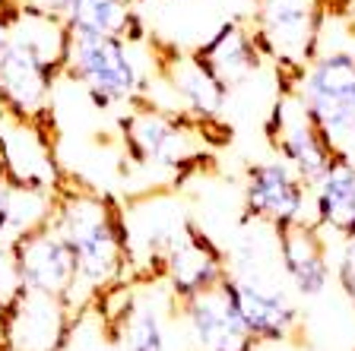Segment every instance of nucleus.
<instances>
[{
    "instance_id": "nucleus-1",
    "label": "nucleus",
    "mask_w": 355,
    "mask_h": 351,
    "mask_svg": "<svg viewBox=\"0 0 355 351\" xmlns=\"http://www.w3.org/2000/svg\"><path fill=\"white\" fill-rule=\"evenodd\" d=\"M51 225L76 256L80 269L76 310L127 282L130 234H127V213L114 197L73 177H64L54 193Z\"/></svg>"
},
{
    "instance_id": "nucleus-2",
    "label": "nucleus",
    "mask_w": 355,
    "mask_h": 351,
    "mask_svg": "<svg viewBox=\"0 0 355 351\" xmlns=\"http://www.w3.org/2000/svg\"><path fill=\"white\" fill-rule=\"evenodd\" d=\"M292 86L327 136L333 155L355 168V51L320 48Z\"/></svg>"
},
{
    "instance_id": "nucleus-3",
    "label": "nucleus",
    "mask_w": 355,
    "mask_h": 351,
    "mask_svg": "<svg viewBox=\"0 0 355 351\" xmlns=\"http://www.w3.org/2000/svg\"><path fill=\"white\" fill-rule=\"evenodd\" d=\"M251 26L286 82H295L320 51L324 0H254Z\"/></svg>"
},
{
    "instance_id": "nucleus-4",
    "label": "nucleus",
    "mask_w": 355,
    "mask_h": 351,
    "mask_svg": "<svg viewBox=\"0 0 355 351\" xmlns=\"http://www.w3.org/2000/svg\"><path fill=\"white\" fill-rule=\"evenodd\" d=\"M124 146L130 159L143 168H162L175 174H187L203 161L200 133L207 136V124H197L187 114L162 111L155 105L137 102L133 111L121 120Z\"/></svg>"
},
{
    "instance_id": "nucleus-5",
    "label": "nucleus",
    "mask_w": 355,
    "mask_h": 351,
    "mask_svg": "<svg viewBox=\"0 0 355 351\" xmlns=\"http://www.w3.org/2000/svg\"><path fill=\"white\" fill-rule=\"evenodd\" d=\"M64 73L76 80L98 108L137 105L146 89L133 44L124 38H83L73 35Z\"/></svg>"
},
{
    "instance_id": "nucleus-6",
    "label": "nucleus",
    "mask_w": 355,
    "mask_h": 351,
    "mask_svg": "<svg viewBox=\"0 0 355 351\" xmlns=\"http://www.w3.org/2000/svg\"><path fill=\"white\" fill-rule=\"evenodd\" d=\"M270 143L279 152V161H286L308 187H314L336 161L327 136L308 114L292 82H286L282 96L276 98L273 117H270Z\"/></svg>"
},
{
    "instance_id": "nucleus-7",
    "label": "nucleus",
    "mask_w": 355,
    "mask_h": 351,
    "mask_svg": "<svg viewBox=\"0 0 355 351\" xmlns=\"http://www.w3.org/2000/svg\"><path fill=\"white\" fill-rule=\"evenodd\" d=\"M0 168L13 187H38L58 193L67 174L54 159L51 124H38L0 108Z\"/></svg>"
},
{
    "instance_id": "nucleus-8",
    "label": "nucleus",
    "mask_w": 355,
    "mask_h": 351,
    "mask_svg": "<svg viewBox=\"0 0 355 351\" xmlns=\"http://www.w3.org/2000/svg\"><path fill=\"white\" fill-rule=\"evenodd\" d=\"M311 187L286 161H260L244 174V219L263 222L273 231L311 219Z\"/></svg>"
},
{
    "instance_id": "nucleus-9",
    "label": "nucleus",
    "mask_w": 355,
    "mask_h": 351,
    "mask_svg": "<svg viewBox=\"0 0 355 351\" xmlns=\"http://www.w3.org/2000/svg\"><path fill=\"white\" fill-rule=\"evenodd\" d=\"M222 291L229 294L241 316L244 330L251 332L257 345L263 342H286L298 330V307L282 288L270 285L257 272H232L222 282Z\"/></svg>"
},
{
    "instance_id": "nucleus-10",
    "label": "nucleus",
    "mask_w": 355,
    "mask_h": 351,
    "mask_svg": "<svg viewBox=\"0 0 355 351\" xmlns=\"http://www.w3.org/2000/svg\"><path fill=\"white\" fill-rule=\"evenodd\" d=\"M10 244L16 250V263H19V276L26 291L60 298L76 310L80 269H76L73 250L67 247V241L54 231V225H44Z\"/></svg>"
},
{
    "instance_id": "nucleus-11",
    "label": "nucleus",
    "mask_w": 355,
    "mask_h": 351,
    "mask_svg": "<svg viewBox=\"0 0 355 351\" xmlns=\"http://www.w3.org/2000/svg\"><path fill=\"white\" fill-rule=\"evenodd\" d=\"M54 76L32 57L0 16V108L10 114L51 124Z\"/></svg>"
},
{
    "instance_id": "nucleus-12",
    "label": "nucleus",
    "mask_w": 355,
    "mask_h": 351,
    "mask_svg": "<svg viewBox=\"0 0 355 351\" xmlns=\"http://www.w3.org/2000/svg\"><path fill=\"white\" fill-rule=\"evenodd\" d=\"M229 276V260L200 231L193 222H184L178 228L175 241L162 263V282L168 285L171 298L187 300L197 294H207L219 288Z\"/></svg>"
},
{
    "instance_id": "nucleus-13",
    "label": "nucleus",
    "mask_w": 355,
    "mask_h": 351,
    "mask_svg": "<svg viewBox=\"0 0 355 351\" xmlns=\"http://www.w3.org/2000/svg\"><path fill=\"white\" fill-rule=\"evenodd\" d=\"M73 314L67 300L26 291L0 316V342L7 351H64Z\"/></svg>"
},
{
    "instance_id": "nucleus-14",
    "label": "nucleus",
    "mask_w": 355,
    "mask_h": 351,
    "mask_svg": "<svg viewBox=\"0 0 355 351\" xmlns=\"http://www.w3.org/2000/svg\"><path fill=\"white\" fill-rule=\"evenodd\" d=\"M175 316L184 320V330L197 351H254L257 342L244 330L241 316L229 294L219 288L187 300H175Z\"/></svg>"
},
{
    "instance_id": "nucleus-15",
    "label": "nucleus",
    "mask_w": 355,
    "mask_h": 351,
    "mask_svg": "<svg viewBox=\"0 0 355 351\" xmlns=\"http://www.w3.org/2000/svg\"><path fill=\"white\" fill-rule=\"evenodd\" d=\"M0 16L7 22L10 35L58 80L64 73L67 57H70V42H73V32L64 16L32 7L26 0H0Z\"/></svg>"
},
{
    "instance_id": "nucleus-16",
    "label": "nucleus",
    "mask_w": 355,
    "mask_h": 351,
    "mask_svg": "<svg viewBox=\"0 0 355 351\" xmlns=\"http://www.w3.org/2000/svg\"><path fill=\"white\" fill-rule=\"evenodd\" d=\"M155 64H159V73L168 82V89L181 98V108H184V114L191 120L207 127H213L219 120L225 98H229V89L209 73V66L197 54L178 51V48H162Z\"/></svg>"
},
{
    "instance_id": "nucleus-17",
    "label": "nucleus",
    "mask_w": 355,
    "mask_h": 351,
    "mask_svg": "<svg viewBox=\"0 0 355 351\" xmlns=\"http://www.w3.org/2000/svg\"><path fill=\"white\" fill-rule=\"evenodd\" d=\"M276 253H279V266L298 298H320L327 291L333 276L327 237L311 219L276 231Z\"/></svg>"
},
{
    "instance_id": "nucleus-18",
    "label": "nucleus",
    "mask_w": 355,
    "mask_h": 351,
    "mask_svg": "<svg viewBox=\"0 0 355 351\" xmlns=\"http://www.w3.org/2000/svg\"><path fill=\"white\" fill-rule=\"evenodd\" d=\"M193 54L209 66V73L225 89L254 76L266 60L263 48H260L257 35H254L251 19H241V16L222 19L213 29V35L200 44Z\"/></svg>"
},
{
    "instance_id": "nucleus-19",
    "label": "nucleus",
    "mask_w": 355,
    "mask_h": 351,
    "mask_svg": "<svg viewBox=\"0 0 355 351\" xmlns=\"http://www.w3.org/2000/svg\"><path fill=\"white\" fill-rule=\"evenodd\" d=\"M311 222L340 241L355 234V168L333 161V168L311 187Z\"/></svg>"
},
{
    "instance_id": "nucleus-20",
    "label": "nucleus",
    "mask_w": 355,
    "mask_h": 351,
    "mask_svg": "<svg viewBox=\"0 0 355 351\" xmlns=\"http://www.w3.org/2000/svg\"><path fill=\"white\" fill-rule=\"evenodd\" d=\"M64 19L70 32L83 38H124L130 44H143L146 38L133 0H73Z\"/></svg>"
},
{
    "instance_id": "nucleus-21",
    "label": "nucleus",
    "mask_w": 355,
    "mask_h": 351,
    "mask_svg": "<svg viewBox=\"0 0 355 351\" xmlns=\"http://www.w3.org/2000/svg\"><path fill=\"white\" fill-rule=\"evenodd\" d=\"M165 316H175V300L162 307V300L153 294H133V304L121 326L114 330L121 351H168V330Z\"/></svg>"
},
{
    "instance_id": "nucleus-22",
    "label": "nucleus",
    "mask_w": 355,
    "mask_h": 351,
    "mask_svg": "<svg viewBox=\"0 0 355 351\" xmlns=\"http://www.w3.org/2000/svg\"><path fill=\"white\" fill-rule=\"evenodd\" d=\"M54 215V193L38 190V187H13L7 206V228H3V241H19L26 234L38 228L51 225Z\"/></svg>"
},
{
    "instance_id": "nucleus-23",
    "label": "nucleus",
    "mask_w": 355,
    "mask_h": 351,
    "mask_svg": "<svg viewBox=\"0 0 355 351\" xmlns=\"http://www.w3.org/2000/svg\"><path fill=\"white\" fill-rule=\"evenodd\" d=\"M64 351H121V345L96 304H86L73 314Z\"/></svg>"
},
{
    "instance_id": "nucleus-24",
    "label": "nucleus",
    "mask_w": 355,
    "mask_h": 351,
    "mask_svg": "<svg viewBox=\"0 0 355 351\" xmlns=\"http://www.w3.org/2000/svg\"><path fill=\"white\" fill-rule=\"evenodd\" d=\"M22 294H26V285L19 276V263H16V250L10 241L0 237V314H7Z\"/></svg>"
},
{
    "instance_id": "nucleus-25",
    "label": "nucleus",
    "mask_w": 355,
    "mask_h": 351,
    "mask_svg": "<svg viewBox=\"0 0 355 351\" xmlns=\"http://www.w3.org/2000/svg\"><path fill=\"white\" fill-rule=\"evenodd\" d=\"M336 278H340L346 298L355 304V234L346 237L340 247V260H336Z\"/></svg>"
},
{
    "instance_id": "nucleus-26",
    "label": "nucleus",
    "mask_w": 355,
    "mask_h": 351,
    "mask_svg": "<svg viewBox=\"0 0 355 351\" xmlns=\"http://www.w3.org/2000/svg\"><path fill=\"white\" fill-rule=\"evenodd\" d=\"M10 193H13V183L0 168V237H3V228H7V206H10Z\"/></svg>"
},
{
    "instance_id": "nucleus-27",
    "label": "nucleus",
    "mask_w": 355,
    "mask_h": 351,
    "mask_svg": "<svg viewBox=\"0 0 355 351\" xmlns=\"http://www.w3.org/2000/svg\"><path fill=\"white\" fill-rule=\"evenodd\" d=\"M0 351H7V348H3V342H0Z\"/></svg>"
},
{
    "instance_id": "nucleus-28",
    "label": "nucleus",
    "mask_w": 355,
    "mask_h": 351,
    "mask_svg": "<svg viewBox=\"0 0 355 351\" xmlns=\"http://www.w3.org/2000/svg\"><path fill=\"white\" fill-rule=\"evenodd\" d=\"M133 3H137V0H133Z\"/></svg>"
},
{
    "instance_id": "nucleus-29",
    "label": "nucleus",
    "mask_w": 355,
    "mask_h": 351,
    "mask_svg": "<svg viewBox=\"0 0 355 351\" xmlns=\"http://www.w3.org/2000/svg\"><path fill=\"white\" fill-rule=\"evenodd\" d=\"M0 316H3V314H0Z\"/></svg>"
}]
</instances>
